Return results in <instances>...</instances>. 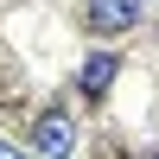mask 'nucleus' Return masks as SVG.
I'll list each match as a JSON object with an SVG mask.
<instances>
[{"label":"nucleus","instance_id":"obj_3","mask_svg":"<svg viewBox=\"0 0 159 159\" xmlns=\"http://www.w3.org/2000/svg\"><path fill=\"white\" fill-rule=\"evenodd\" d=\"M121 76V64H115V51H96V57H83V96H108V83Z\"/></svg>","mask_w":159,"mask_h":159},{"label":"nucleus","instance_id":"obj_1","mask_svg":"<svg viewBox=\"0 0 159 159\" xmlns=\"http://www.w3.org/2000/svg\"><path fill=\"white\" fill-rule=\"evenodd\" d=\"M89 25H96L102 38H121V32H134L140 25V0H89Z\"/></svg>","mask_w":159,"mask_h":159},{"label":"nucleus","instance_id":"obj_4","mask_svg":"<svg viewBox=\"0 0 159 159\" xmlns=\"http://www.w3.org/2000/svg\"><path fill=\"white\" fill-rule=\"evenodd\" d=\"M0 159H25V153H19V147H7V140H0Z\"/></svg>","mask_w":159,"mask_h":159},{"label":"nucleus","instance_id":"obj_2","mask_svg":"<svg viewBox=\"0 0 159 159\" xmlns=\"http://www.w3.org/2000/svg\"><path fill=\"white\" fill-rule=\"evenodd\" d=\"M32 140H38V153H45V159H70V147H76V121L51 108V115H38Z\"/></svg>","mask_w":159,"mask_h":159}]
</instances>
